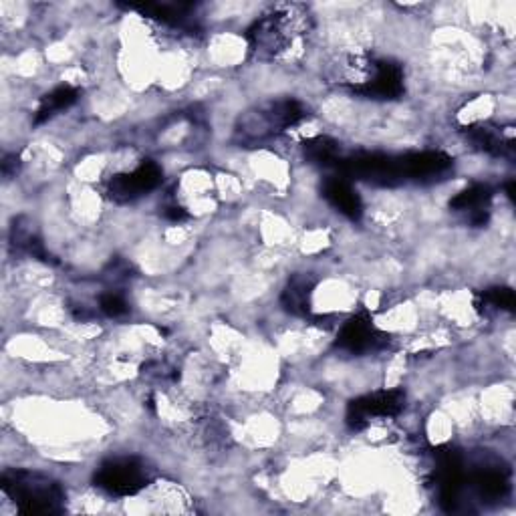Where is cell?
Wrapping results in <instances>:
<instances>
[{
    "label": "cell",
    "instance_id": "obj_1",
    "mask_svg": "<svg viewBox=\"0 0 516 516\" xmlns=\"http://www.w3.org/2000/svg\"><path fill=\"white\" fill-rule=\"evenodd\" d=\"M309 11L301 5L279 7L248 29V51L256 61H279L299 51L311 33Z\"/></svg>",
    "mask_w": 516,
    "mask_h": 516
},
{
    "label": "cell",
    "instance_id": "obj_2",
    "mask_svg": "<svg viewBox=\"0 0 516 516\" xmlns=\"http://www.w3.org/2000/svg\"><path fill=\"white\" fill-rule=\"evenodd\" d=\"M337 83L367 99H398L404 93V69L390 59L359 55L347 59Z\"/></svg>",
    "mask_w": 516,
    "mask_h": 516
},
{
    "label": "cell",
    "instance_id": "obj_3",
    "mask_svg": "<svg viewBox=\"0 0 516 516\" xmlns=\"http://www.w3.org/2000/svg\"><path fill=\"white\" fill-rule=\"evenodd\" d=\"M0 488L23 514H59L65 510L63 486L35 470H9L0 478Z\"/></svg>",
    "mask_w": 516,
    "mask_h": 516
},
{
    "label": "cell",
    "instance_id": "obj_4",
    "mask_svg": "<svg viewBox=\"0 0 516 516\" xmlns=\"http://www.w3.org/2000/svg\"><path fill=\"white\" fill-rule=\"evenodd\" d=\"M305 117L307 109L297 99L271 101L248 111L236 127V136L242 144H261L299 125Z\"/></svg>",
    "mask_w": 516,
    "mask_h": 516
},
{
    "label": "cell",
    "instance_id": "obj_5",
    "mask_svg": "<svg viewBox=\"0 0 516 516\" xmlns=\"http://www.w3.org/2000/svg\"><path fill=\"white\" fill-rule=\"evenodd\" d=\"M93 482L111 496H136L150 484V468L138 458H113L95 470Z\"/></svg>",
    "mask_w": 516,
    "mask_h": 516
},
{
    "label": "cell",
    "instance_id": "obj_6",
    "mask_svg": "<svg viewBox=\"0 0 516 516\" xmlns=\"http://www.w3.org/2000/svg\"><path fill=\"white\" fill-rule=\"evenodd\" d=\"M406 408V394L402 390H383L375 394L361 396L347 406V426L359 432L369 426L375 418H396Z\"/></svg>",
    "mask_w": 516,
    "mask_h": 516
},
{
    "label": "cell",
    "instance_id": "obj_7",
    "mask_svg": "<svg viewBox=\"0 0 516 516\" xmlns=\"http://www.w3.org/2000/svg\"><path fill=\"white\" fill-rule=\"evenodd\" d=\"M164 172L156 162H142L136 170L117 174L107 184V194L113 202L125 204L142 198L144 194L156 190L162 184Z\"/></svg>",
    "mask_w": 516,
    "mask_h": 516
},
{
    "label": "cell",
    "instance_id": "obj_8",
    "mask_svg": "<svg viewBox=\"0 0 516 516\" xmlns=\"http://www.w3.org/2000/svg\"><path fill=\"white\" fill-rule=\"evenodd\" d=\"M390 345V335H385L375 327L369 315L359 313L343 323L337 335V347L347 353H369Z\"/></svg>",
    "mask_w": 516,
    "mask_h": 516
},
{
    "label": "cell",
    "instance_id": "obj_9",
    "mask_svg": "<svg viewBox=\"0 0 516 516\" xmlns=\"http://www.w3.org/2000/svg\"><path fill=\"white\" fill-rule=\"evenodd\" d=\"M454 160L444 152H414L400 156L402 178L406 182H434L452 170Z\"/></svg>",
    "mask_w": 516,
    "mask_h": 516
},
{
    "label": "cell",
    "instance_id": "obj_10",
    "mask_svg": "<svg viewBox=\"0 0 516 516\" xmlns=\"http://www.w3.org/2000/svg\"><path fill=\"white\" fill-rule=\"evenodd\" d=\"M464 136L472 144V148L494 156V158H514V140L506 136L500 127L478 123L464 127Z\"/></svg>",
    "mask_w": 516,
    "mask_h": 516
},
{
    "label": "cell",
    "instance_id": "obj_11",
    "mask_svg": "<svg viewBox=\"0 0 516 516\" xmlns=\"http://www.w3.org/2000/svg\"><path fill=\"white\" fill-rule=\"evenodd\" d=\"M129 11L140 13L144 19H150L158 25H164L168 29H178L184 33H194L196 23L192 19V5H156V3H146V5H127Z\"/></svg>",
    "mask_w": 516,
    "mask_h": 516
},
{
    "label": "cell",
    "instance_id": "obj_12",
    "mask_svg": "<svg viewBox=\"0 0 516 516\" xmlns=\"http://www.w3.org/2000/svg\"><path fill=\"white\" fill-rule=\"evenodd\" d=\"M492 190L486 184H472L450 200V210L460 212L474 226H484L490 216Z\"/></svg>",
    "mask_w": 516,
    "mask_h": 516
},
{
    "label": "cell",
    "instance_id": "obj_13",
    "mask_svg": "<svg viewBox=\"0 0 516 516\" xmlns=\"http://www.w3.org/2000/svg\"><path fill=\"white\" fill-rule=\"evenodd\" d=\"M323 198L349 220H359L363 214V200L347 178H329L323 184Z\"/></svg>",
    "mask_w": 516,
    "mask_h": 516
},
{
    "label": "cell",
    "instance_id": "obj_14",
    "mask_svg": "<svg viewBox=\"0 0 516 516\" xmlns=\"http://www.w3.org/2000/svg\"><path fill=\"white\" fill-rule=\"evenodd\" d=\"M315 289V281L309 275L293 277L283 291V307L287 313L295 317H309L311 313V295Z\"/></svg>",
    "mask_w": 516,
    "mask_h": 516
},
{
    "label": "cell",
    "instance_id": "obj_15",
    "mask_svg": "<svg viewBox=\"0 0 516 516\" xmlns=\"http://www.w3.org/2000/svg\"><path fill=\"white\" fill-rule=\"evenodd\" d=\"M77 99H79V89L77 87H73V85H59V87H55L53 91H49L41 99V103H39V107L35 111L33 123L41 125V123L53 119L61 111L69 109Z\"/></svg>",
    "mask_w": 516,
    "mask_h": 516
},
{
    "label": "cell",
    "instance_id": "obj_16",
    "mask_svg": "<svg viewBox=\"0 0 516 516\" xmlns=\"http://www.w3.org/2000/svg\"><path fill=\"white\" fill-rule=\"evenodd\" d=\"M305 158L311 164L317 166H339L341 158H339V144L327 136H319L313 138L309 142H305Z\"/></svg>",
    "mask_w": 516,
    "mask_h": 516
},
{
    "label": "cell",
    "instance_id": "obj_17",
    "mask_svg": "<svg viewBox=\"0 0 516 516\" xmlns=\"http://www.w3.org/2000/svg\"><path fill=\"white\" fill-rule=\"evenodd\" d=\"M514 305H516L514 293L506 287H496V289H488V291L480 293L478 303H476V307L480 311L494 309V311H508V313L514 311Z\"/></svg>",
    "mask_w": 516,
    "mask_h": 516
},
{
    "label": "cell",
    "instance_id": "obj_18",
    "mask_svg": "<svg viewBox=\"0 0 516 516\" xmlns=\"http://www.w3.org/2000/svg\"><path fill=\"white\" fill-rule=\"evenodd\" d=\"M99 307H101V311H103L107 317H121V315H125V313L129 311L125 299H123L121 295H117V293H105V295H101Z\"/></svg>",
    "mask_w": 516,
    "mask_h": 516
},
{
    "label": "cell",
    "instance_id": "obj_19",
    "mask_svg": "<svg viewBox=\"0 0 516 516\" xmlns=\"http://www.w3.org/2000/svg\"><path fill=\"white\" fill-rule=\"evenodd\" d=\"M21 160H19V156L17 154H11V156H7L5 160H3V174L7 176V178H11V176H15L17 174V170H19V164Z\"/></svg>",
    "mask_w": 516,
    "mask_h": 516
},
{
    "label": "cell",
    "instance_id": "obj_20",
    "mask_svg": "<svg viewBox=\"0 0 516 516\" xmlns=\"http://www.w3.org/2000/svg\"><path fill=\"white\" fill-rule=\"evenodd\" d=\"M166 218L172 222H184L188 218V212L182 206H170L166 208Z\"/></svg>",
    "mask_w": 516,
    "mask_h": 516
}]
</instances>
